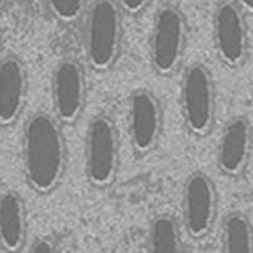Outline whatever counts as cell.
Here are the masks:
<instances>
[{
	"instance_id": "cell-11",
	"label": "cell",
	"mask_w": 253,
	"mask_h": 253,
	"mask_svg": "<svg viewBox=\"0 0 253 253\" xmlns=\"http://www.w3.org/2000/svg\"><path fill=\"white\" fill-rule=\"evenodd\" d=\"M27 96V71L16 56H6L0 65V123L18 120Z\"/></svg>"
},
{
	"instance_id": "cell-5",
	"label": "cell",
	"mask_w": 253,
	"mask_h": 253,
	"mask_svg": "<svg viewBox=\"0 0 253 253\" xmlns=\"http://www.w3.org/2000/svg\"><path fill=\"white\" fill-rule=\"evenodd\" d=\"M181 110L185 126L196 136L211 132L215 122L216 93L212 74L200 62L190 65L181 83Z\"/></svg>"
},
{
	"instance_id": "cell-6",
	"label": "cell",
	"mask_w": 253,
	"mask_h": 253,
	"mask_svg": "<svg viewBox=\"0 0 253 253\" xmlns=\"http://www.w3.org/2000/svg\"><path fill=\"white\" fill-rule=\"evenodd\" d=\"M213 42L219 59L231 68L243 65L249 50L245 10L239 3L222 1L213 13Z\"/></svg>"
},
{
	"instance_id": "cell-16",
	"label": "cell",
	"mask_w": 253,
	"mask_h": 253,
	"mask_svg": "<svg viewBox=\"0 0 253 253\" xmlns=\"http://www.w3.org/2000/svg\"><path fill=\"white\" fill-rule=\"evenodd\" d=\"M122 9H125L129 13H139L148 3L150 0H119Z\"/></svg>"
},
{
	"instance_id": "cell-12",
	"label": "cell",
	"mask_w": 253,
	"mask_h": 253,
	"mask_svg": "<svg viewBox=\"0 0 253 253\" xmlns=\"http://www.w3.org/2000/svg\"><path fill=\"white\" fill-rule=\"evenodd\" d=\"M27 216L22 199L15 191H4L0 199V243L6 252H19L25 245Z\"/></svg>"
},
{
	"instance_id": "cell-2",
	"label": "cell",
	"mask_w": 253,
	"mask_h": 253,
	"mask_svg": "<svg viewBox=\"0 0 253 253\" xmlns=\"http://www.w3.org/2000/svg\"><path fill=\"white\" fill-rule=\"evenodd\" d=\"M123 18L116 0H95L87 12L84 50L90 67L96 71L110 70L122 49Z\"/></svg>"
},
{
	"instance_id": "cell-8",
	"label": "cell",
	"mask_w": 253,
	"mask_h": 253,
	"mask_svg": "<svg viewBox=\"0 0 253 253\" xmlns=\"http://www.w3.org/2000/svg\"><path fill=\"white\" fill-rule=\"evenodd\" d=\"M162 126L163 113L156 95L145 89L133 92L129 98V135L138 156L150 154L157 147Z\"/></svg>"
},
{
	"instance_id": "cell-3",
	"label": "cell",
	"mask_w": 253,
	"mask_h": 253,
	"mask_svg": "<svg viewBox=\"0 0 253 253\" xmlns=\"http://www.w3.org/2000/svg\"><path fill=\"white\" fill-rule=\"evenodd\" d=\"M119 170V133L113 120L96 116L90 120L84 141V173L95 188L110 187Z\"/></svg>"
},
{
	"instance_id": "cell-13",
	"label": "cell",
	"mask_w": 253,
	"mask_h": 253,
	"mask_svg": "<svg viewBox=\"0 0 253 253\" xmlns=\"http://www.w3.org/2000/svg\"><path fill=\"white\" fill-rule=\"evenodd\" d=\"M224 251L228 253L253 252V227L249 218L240 212H231L222 224Z\"/></svg>"
},
{
	"instance_id": "cell-4",
	"label": "cell",
	"mask_w": 253,
	"mask_h": 253,
	"mask_svg": "<svg viewBox=\"0 0 253 253\" xmlns=\"http://www.w3.org/2000/svg\"><path fill=\"white\" fill-rule=\"evenodd\" d=\"M187 21L173 4L162 6L154 18L150 37V59L160 76L173 74L184 59L187 44Z\"/></svg>"
},
{
	"instance_id": "cell-9",
	"label": "cell",
	"mask_w": 253,
	"mask_h": 253,
	"mask_svg": "<svg viewBox=\"0 0 253 253\" xmlns=\"http://www.w3.org/2000/svg\"><path fill=\"white\" fill-rule=\"evenodd\" d=\"M53 110L61 123H74L86 104V79L82 65L73 59H62L52 76Z\"/></svg>"
},
{
	"instance_id": "cell-10",
	"label": "cell",
	"mask_w": 253,
	"mask_h": 253,
	"mask_svg": "<svg viewBox=\"0 0 253 253\" xmlns=\"http://www.w3.org/2000/svg\"><path fill=\"white\" fill-rule=\"evenodd\" d=\"M253 132L245 116L233 117L224 127L216 151V162L227 176H239L246 169L252 153Z\"/></svg>"
},
{
	"instance_id": "cell-18",
	"label": "cell",
	"mask_w": 253,
	"mask_h": 253,
	"mask_svg": "<svg viewBox=\"0 0 253 253\" xmlns=\"http://www.w3.org/2000/svg\"><path fill=\"white\" fill-rule=\"evenodd\" d=\"M242 9L248 13H253V0H237Z\"/></svg>"
},
{
	"instance_id": "cell-7",
	"label": "cell",
	"mask_w": 253,
	"mask_h": 253,
	"mask_svg": "<svg viewBox=\"0 0 253 253\" xmlns=\"http://www.w3.org/2000/svg\"><path fill=\"white\" fill-rule=\"evenodd\" d=\"M184 222L191 239L206 237L216 218L218 196L213 181L203 172L191 173L184 185Z\"/></svg>"
},
{
	"instance_id": "cell-14",
	"label": "cell",
	"mask_w": 253,
	"mask_h": 253,
	"mask_svg": "<svg viewBox=\"0 0 253 253\" xmlns=\"http://www.w3.org/2000/svg\"><path fill=\"white\" fill-rule=\"evenodd\" d=\"M148 243H150L151 252H179L181 237H179V228H178L175 218L169 215L156 216L150 225Z\"/></svg>"
},
{
	"instance_id": "cell-1",
	"label": "cell",
	"mask_w": 253,
	"mask_h": 253,
	"mask_svg": "<svg viewBox=\"0 0 253 253\" xmlns=\"http://www.w3.org/2000/svg\"><path fill=\"white\" fill-rule=\"evenodd\" d=\"M24 173L30 187L47 194L53 191L65 173L67 156L61 127L52 116L36 113L24 127Z\"/></svg>"
},
{
	"instance_id": "cell-15",
	"label": "cell",
	"mask_w": 253,
	"mask_h": 253,
	"mask_svg": "<svg viewBox=\"0 0 253 253\" xmlns=\"http://www.w3.org/2000/svg\"><path fill=\"white\" fill-rule=\"evenodd\" d=\"M47 6L53 18L64 24H70L82 16L86 0H47Z\"/></svg>"
},
{
	"instance_id": "cell-17",
	"label": "cell",
	"mask_w": 253,
	"mask_h": 253,
	"mask_svg": "<svg viewBox=\"0 0 253 253\" xmlns=\"http://www.w3.org/2000/svg\"><path fill=\"white\" fill-rule=\"evenodd\" d=\"M31 251L33 252H52L53 246L47 240H40V242H36V245L33 246Z\"/></svg>"
}]
</instances>
